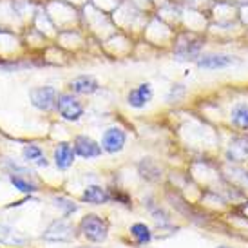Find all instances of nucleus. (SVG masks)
Wrapping results in <instances>:
<instances>
[{
  "instance_id": "f257e3e1",
  "label": "nucleus",
  "mask_w": 248,
  "mask_h": 248,
  "mask_svg": "<svg viewBox=\"0 0 248 248\" xmlns=\"http://www.w3.org/2000/svg\"><path fill=\"white\" fill-rule=\"evenodd\" d=\"M80 232L83 237H87L93 243H102L107 239L109 235V225L107 221L102 219L96 214H87L82 221H80Z\"/></svg>"
},
{
  "instance_id": "f03ea898",
  "label": "nucleus",
  "mask_w": 248,
  "mask_h": 248,
  "mask_svg": "<svg viewBox=\"0 0 248 248\" xmlns=\"http://www.w3.org/2000/svg\"><path fill=\"white\" fill-rule=\"evenodd\" d=\"M75 227L65 219L53 221L42 234V239L49 243H69L75 239Z\"/></svg>"
},
{
  "instance_id": "7ed1b4c3",
  "label": "nucleus",
  "mask_w": 248,
  "mask_h": 248,
  "mask_svg": "<svg viewBox=\"0 0 248 248\" xmlns=\"http://www.w3.org/2000/svg\"><path fill=\"white\" fill-rule=\"evenodd\" d=\"M55 107L58 109L60 116L67 122H78L83 116V105L73 94H67V93L56 96Z\"/></svg>"
},
{
  "instance_id": "20e7f679",
  "label": "nucleus",
  "mask_w": 248,
  "mask_h": 248,
  "mask_svg": "<svg viewBox=\"0 0 248 248\" xmlns=\"http://www.w3.org/2000/svg\"><path fill=\"white\" fill-rule=\"evenodd\" d=\"M56 93L55 87L51 85H46V87H35V89L29 91V100L31 104L35 105L36 109L40 110H51L56 104Z\"/></svg>"
},
{
  "instance_id": "39448f33",
  "label": "nucleus",
  "mask_w": 248,
  "mask_h": 248,
  "mask_svg": "<svg viewBox=\"0 0 248 248\" xmlns=\"http://www.w3.org/2000/svg\"><path fill=\"white\" fill-rule=\"evenodd\" d=\"M125 141H127V134L118 127H110L102 136V149L109 154H116L124 149Z\"/></svg>"
},
{
  "instance_id": "423d86ee",
  "label": "nucleus",
  "mask_w": 248,
  "mask_h": 248,
  "mask_svg": "<svg viewBox=\"0 0 248 248\" xmlns=\"http://www.w3.org/2000/svg\"><path fill=\"white\" fill-rule=\"evenodd\" d=\"M152 96H154V91H152L151 83H140L138 87H134V89L129 91L127 102H129V105L134 107V109H143L145 105L152 100Z\"/></svg>"
},
{
  "instance_id": "0eeeda50",
  "label": "nucleus",
  "mask_w": 248,
  "mask_h": 248,
  "mask_svg": "<svg viewBox=\"0 0 248 248\" xmlns=\"http://www.w3.org/2000/svg\"><path fill=\"white\" fill-rule=\"evenodd\" d=\"M102 147L89 136H76L75 138V154L82 156V158H98L102 156Z\"/></svg>"
},
{
  "instance_id": "6e6552de",
  "label": "nucleus",
  "mask_w": 248,
  "mask_h": 248,
  "mask_svg": "<svg viewBox=\"0 0 248 248\" xmlns=\"http://www.w3.org/2000/svg\"><path fill=\"white\" fill-rule=\"evenodd\" d=\"M234 56L228 55H205L198 58V67L201 69H227L230 65H234Z\"/></svg>"
},
{
  "instance_id": "1a4fd4ad",
  "label": "nucleus",
  "mask_w": 248,
  "mask_h": 248,
  "mask_svg": "<svg viewBox=\"0 0 248 248\" xmlns=\"http://www.w3.org/2000/svg\"><path fill=\"white\" fill-rule=\"evenodd\" d=\"M71 89L73 93L76 94H94L98 89H100V83L96 82V78H93V76H87V75H82V76H76L75 80L71 82Z\"/></svg>"
},
{
  "instance_id": "9d476101",
  "label": "nucleus",
  "mask_w": 248,
  "mask_h": 248,
  "mask_svg": "<svg viewBox=\"0 0 248 248\" xmlns=\"http://www.w3.org/2000/svg\"><path fill=\"white\" fill-rule=\"evenodd\" d=\"M73 161H75V149H73L69 143H65V141L56 145V149H55L56 167H58L60 170H67V169L73 165Z\"/></svg>"
},
{
  "instance_id": "9b49d317",
  "label": "nucleus",
  "mask_w": 248,
  "mask_h": 248,
  "mask_svg": "<svg viewBox=\"0 0 248 248\" xmlns=\"http://www.w3.org/2000/svg\"><path fill=\"white\" fill-rule=\"evenodd\" d=\"M0 243L2 245H15V247H20L28 243V237L18 232L16 228L9 227V225H0Z\"/></svg>"
},
{
  "instance_id": "f8f14e48",
  "label": "nucleus",
  "mask_w": 248,
  "mask_h": 248,
  "mask_svg": "<svg viewBox=\"0 0 248 248\" xmlns=\"http://www.w3.org/2000/svg\"><path fill=\"white\" fill-rule=\"evenodd\" d=\"M109 200H110L109 192L98 185H91L83 190V201H87L91 205H104Z\"/></svg>"
},
{
  "instance_id": "ddd939ff",
  "label": "nucleus",
  "mask_w": 248,
  "mask_h": 248,
  "mask_svg": "<svg viewBox=\"0 0 248 248\" xmlns=\"http://www.w3.org/2000/svg\"><path fill=\"white\" fill-rule=\"evenodd\" d=\"M230 120L237 129L247 131L248 129V105L247 104H235L230 112Z\"/></svg>"
},
{
  "instance_id": "4468645a",
  "label": "nucleus",
  "mask_w": 248,
  "mask_h": 248,
  "mask_svg": "<svg viewBox=\"0 0 248 248\" xmlns=\"http://www.w3.org/2000/svg\"><path fill=\"white\" fill-rule=\"evenodd\" d=\"M22 154H24V159H26V161L36 163L38 167H47V159H46L44 151H42L38 145H26Z\"/></svg>"
},
{
  "instance_id": "2eb2a0df",
  "label": "nucleus",
  "mask_w": 248,
  "mask_h": 248,
  "mask_svg": "<svg viewBox=\"0 0 248 248\" xmlns=\"http://www.w3.org/2000/svg\"><path fill=\"white\" fill-rule=\"evenodd\" d=\"M9 181H11V185H13L16 190H20V192H24V194L36 192L35 183H31V181L26 179L24 176H15V174H11V176H9Z\"/></svg>"
},
{
  "instance_id": "dca6fc26",
  "label": "nucleus",
  "mask_w": 248,
  "mask_h": 248,
  "mask_svg": "<svg viewBox=\"0 0 248 248\" xmlns=\"http://www.w3.org/2000/svg\"><path fill=\"white\" fill-rule=\"evenodd\" d=\"M131 235L140 243V245L149 243V241H151V237H152L149 227H147V225H143V223H136V225H132V227H131Z\"/></svg>"
},
{
  "instance_id": "f3484780",
  "label": "nucleus",
  "mask_w": 248,
  "mask_h": 248,
  "mask_svg": "<svg viewBox=\"0 0 248 248\" xmlns=\"http://www.w3.org/2000/svg\"><path fill=\"white\" fill-rule=\"evenodd\" d=\"M53 201H55L56 207L62 210L63 216H69V214H73V212H76V210H78V207L75 205V201L67 200V198H55Z\"/></svg>"
},
{
  "instance_id": "a211bd4d",
  "label": "nucleus",
  "mask_w": 248,
  "mask_h": 248,
  "mask_svg": "<svg viewBox=\"0 0 248 248\" xmlns=\"http://www.w3.org/2000/svg\"><path fill=\"white\" fill-rule=\"evenodd\" d=\"M80 248H94V247H80Z\"/></svg>"
},
{
  "instance_id": "6ab92c4d",
  "label": "nucleus",
  "mask_w": 248,
  "mask_h": 248,
  "mask_svg": "<svg viewBox=\"0 0 248 248\" xmlns=\"http://www.w3.org/2000/svg\"><path fill=\"white\" fill-rule=\"evenodd\" d=\"M219 248H230V247H219Z\"/></svg>"
}]
</instances>
